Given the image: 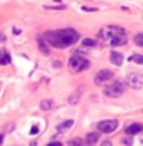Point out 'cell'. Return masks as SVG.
Returning a JSON list of instances; mask_svg holds the SVG:
<instances>
[{
	"label": "cell",
	"instance_id": "cell-13",
	"mask_svg": "<svg viewBox=\"0 0 143 146\" xmlns=\"http://www.w3.org/2000/svg\"><path fill=\"white\" fill-rule=\"evenodd\" d=\"M72 124H74V121H72V119H67V121H64V123H61V124H57V131H59V133H64V131H67V129L71 128Z\"/></svg>",
	"mask_w": 143,
	"mask_h": 146
},
{
	"label": "cell",
	"instance_id": "cell-3",
	"mask_svg": "<svg viewBox=\"0 0 143 146\" xmlns=\"http://www.w3.org/2000/svg\"><path fill=\"white\" fill-rule=\"evenodd\" d=\"M89 67V60L86 57H81V56H72L71 60H69V69L72 72H81V71H86Z\"/></svg>",
	"mask_w": 143,
	"mask_h": 146
},
{
	"label": "cell",
	"instance_id": "cell-15",
	"mask_svg": "<svg viewBox=\"0 0 143 146\" xmlns=\"http://www.w3.org/2000/svg\"><path fill=\"white\" fill-rule=\"evenodd\" d=\"M130 60H133L135 64H140V66H142L143 64V56H140V54H133V56H130Z\"/></svg>",
	"mask_w": 143,
	"mask_h": 146
},
{
	"label": "cell",
	"instance_id": "cell-24",
	"mask_svg": "<svg viewBox=\"0 0 143 146\" xmlns=\"http://www.w3.org/2000/svg\"><path fill=\"white\" fill-rule=\"evenodd\" d=\"M2 141H3V136H0V145H2Z\"/></svg>",
	"mask_w": 143,
	"mask_h": 146
},
{
	"label": "cell",
	"instance_id": "cell-18",
	"mask_svg": "<svg viewBox=\"0 0 143 146\" xmlns=\"http://www.w3.org/2000/svg\"><path fill=\"white\" fill-rule=\"evenodd\" d=\"M135 44L138 47H143V34H136L135 35Z\"/></svg>",
	"mask_w": 143,
	"mask_h": 146
},
{
	"label": "cell",
	"instance_id": "cell-23",
	"mask_svg": "<svg viewBox=\"0 0 143 146\" xmlns=\"http://www.w3.org/2000/svg\"><path fill=\"white\" fill-rule=\"evenodd\" d=\"M7 131H9V133L14 131V124H9V126H7Z\"/></svg>",
	"mask_w": 143,
	"mask_h": 146
},
{
	"label": "cell",
	"instance_id": "cell-19",
	"mask_svg": "<svg viewBox=\"0 0 143 146\" xmlns=\"http://www.w3.org/2000/svg\"><path fill=\"white\" fill-rule=\"evenodd\" d=\"M69 145H71V146H81V145H83V139L74 138V139H71V141H69Z\"/></svg>",
	"mask_w": 143,
	"mask_h": 146
},
{
	"label": "cell",
	"instance_id": "cell-8",
	"mask_svg": "<svg viewBox=\"0 0 143 146\" xmlns=\"http://www.w3.org/2000/svg\"><path fill=\"white\" fill-rule=\"evenodd\" d=\"M128 42V37H126V32L125 29L121 30V32H118V34H114L113 37L110 39V44L113 45V47H120V45H125Z\"/></svg>",
	"mask_w": 143,
	"mask_h": 146
},
{
	"label": "cell",
	"instance_id": "cell-9",
	"mask_svg": "<svg viewBox=\"0 0 143 146\" xmlns=\"http://www.w3.org/2000/svg\"><path fill=\"white\" fill-rule=\"evenodd\" d=\"M142 129H143V126L140 124V123H133V124H130L125 131H126V134L133 136V134H138V133H142Z\"/></svg>",
	"mask_w": 143,
	"mask_h": 146
},
{
	"label": "cell",
	"instance_id": "cell-1",
	"mask_svg": "<svg viewBox=\"0 0 143 146\" xmlns=\"http://www.w3.org/2000/svg\"><path fill=\"white\" fill-rule=\"evenodd\" d=\"M41 39L47 45H52L56 49H64V47L76 44L79 40V34L74 29H62V30H54V32H45Z\"/></svg>",
	"mask_w": 143,
	"mask_h": 146
},
{
	"label": "cell",
	"instance_id": "cell-17",
	"mask_svg": "<svg viewBox=\"0 0 143 146\" xmlns=\"http://www.w3.org/2000/svg\"><path fill=\"white\" fill-rule=\"evenodd\" d=\"M39 47H41V52H42V54H49V49H47V44L44 42V40L41 39V37H39Z\"/></svg>",
	"mask_w": 143,
	"mask_h": 146
},
{
	"label": "cell",
	"instance_id": "cell-4",
	"mask_svg": "<svg viewBox=\"0 0 143 146\" xmlns=\"http://www.w3.org/2000/svg\"><path fill=\"white\" fill-rule=\"evenodd\" d=\"M125 82H126L131 89L140 91V89L143 88V76L140 72H130L128 76H126V79H125Z\"/></svg>",
	"mask_w": 143,
	"mask_h": 146
},
{
	"label": "cell",
	"instance_id": "cell-10",
	"mask_svg": "<svg viewBox=\"0 0 143 146\" xmlns=\"http://www.w3.org/2000/svg\"><path fill=\"white\" fill-rule=\"evenodd\" d=\"M110 60H111V64H114V66H121V64H123V56H121L120 52H116V50H111Z\"/></svg>",
	"mask_w": 143,
	"mask_h": 146
},
{
	"label": "cell",
	"instance_id": "cell-16",
	"mask_svg": "<svg viewBox=\"0 0 143 146\" xmlns=\"http://www.w3.org/2000/svg\"><path fill=\"white\" fill-rule=\"evenodd\" d=\"M96 44H98V42H96L94 39H83V45H84V47H96Z\"/></svg>",
	"mask_w": 143,
	"mask_h": 146
},
{
	"label": "cell",
	"instance_id": "cell-7",
	"mask_svg": "<svg viewBox=\"0 0 143 146\" xmlns=\"http://www.w3.org/2000/svg\"><path fill=\"white\" fill-rule=\"evenodd\" d=\"M111 79H113V72L108 71V69H103V71H100V72L94 76V84L103 86L104 82H108V81H111Z\"/></svg>",
	"mask_w": 143,
	"mask_h": 146
},
{
	"label": "cell",
	"instance_id": "cell-2",
	"mask_svg": "<svg viewBox=\"0 0 143 146\" xmlns=\"http://www.w3.org/2000/svg\"><path fill=\"white\" fill-rule=\"evenodd\" d=\"M103 92L108 98H121L123 92H125V88H123V84L120 81H113V82H110V84H106L103 88Z\"/></svg>",
	"mask_w": 143,
	"mask_h": 146
},
{
	"label": "cell",
	"instance_id": "cell-20",
	"mask_svg": "<svg viewBox=\"0 0 143 146\" xmlns=\"http://www.w3.org/2000/svg\"><path fill=\"white\" fill-rule=\"evenodd\" d=\"M10 62V56L9 54H3L2 57H0V64H9Z\"/></svg>",
	"mask_w": 143,
	"mask_h": 146
},
{
	"label": "cell",
	"instance_id": "cell-21",
	"mask_svg": "<svg viewBox=\"0 0 143 146\" xmlns=\"http://www.w3.org/2000/svg\"><path fill=\"white\" fill-rule=\"evenodd\" d=\"M45 9H51V10H64L66 5H49V7H45Z\"/></svg>",
	"mask_w": 143,
	"mask_h": 146
},
{
	"label": "cell",
	"instance_id": "cell-22",
	"mask_svg": "<svg viewBox=\"0 0 143 146\" xmlns=\"http://www.w3.org/2000/svg\"><path fill=\"white\" fill-rule=\"evenodd\" d=\"M131 143H133V141H131V136H130V138H123V139H121V145H131Z\"/></svg>",
	"mask_w": 143,
	"mask_h": 146
},
{
	"label": "cell",
	"instance_id": "cell-6",
	"mask_svg": "<svg viewBox=\"0 0 143 146\" xmlns=\"http://www.w3.org/2000/svg\"><path fill=\"white\" fill-rule=\"evenodd\" d=\"M116 128H118V121L116 119H104V121L98 123V131L100 133L110 134V133L116 131Z\"/></svg>",
	"mask_w": 143,
	"mask_h": 146
},
{
	"label": "cell",
	"instance_id": "cell-11",
	"mask_svg": "<svg viewBox=\"0 0 143 146\" xmlns=\"http://www.w3.org/2000/svg\"><path fill=\"white\" fill-rule=\"evenodd\" d=\"M81 94H83V88H79L78 91H74L71 96H69V104H71V106L78 104V102H79V99H81Z\"/></svg>",
	"mask_w": 143,
	"mask_h": 146
},
{
	"label": "cell",
	"instance_id": "cell-12",
	"mask_svg": "<svg viewBox=\"0 0 143 146\" xmlns=\"http://www.w3.org/2000/svg\"><path fill=\"white\" fill-rule=\"evenodd\" d=\"M100 141V133H88L86 136V145H96Z\"/></svg>",
	"mask_w": 143,
	"mask_h": 146
},
{
	"label": "cell",
	"instance_id": "cell-5",
	"mask_svg": "<svg viewBox=\"0 0 143 146\" xmlns=\"http://www.w3.org/2000/svg\"><path fill=\"white\" fill-rule=\"evenodd\" d=\"M121 30H123V27H120V25H108V27H103V29L100 30V34H98V39H100V40H110L114 34H118V32H121Z\"/></svg>",
	"mask_w": 143,
	"mask_h": 146
},
{
	"label": "cell",
	"instance_id": "cell-14",
	"mask_svg": "<svg viewBox=\"0 0 143 146\" xmlns=\"http://www.w3.org/2000/svg\"><path fill=\"white\" fill-rule=\"evenodd\" d=\"M52 106H54L52 99H44V101H41V109H44V111H49Z\"/></svg>",
	"mask_w": 143,
	"mask_h": 146
}]
</instances>
